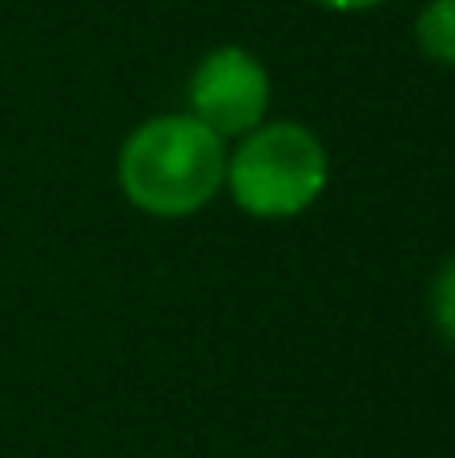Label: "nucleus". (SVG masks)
Segmentation results:
<instances>
[{
	"mask_svg": "<svg viewBox=\"0 0 455 458\" xmlns=\"http://www.w3.org/2000/svg\"><path fill=\"white\" fill-rule=\"evenodd\" d=\"M331 177L327 145L298 121H262L238 141L226 185L250 217H295L319 201Z\"/></svg>",
	"mask_w": 455,
	"mask_h": 458,
	"instance_id": "obj_2",
	"label": "nucleus"
},
{
	"mask_svg": "<svg viewBox=\"0 0 455 458\" xmlns=\"http://www.w3.org/2000/svg\"><path fill=\"white\" fill-rule=\"evenodd\" d=\"M270 109V72L238 45L214 48L190 77V117L214 129L222 141L254 133Z\"/></svg>",
	"mask_w": 455,
	"mask_h": 458,
	"instance_id": "obj_3",
	"label": "nucleus"
},
{
	"mask_svg": "<svg viewBox=\"0 0 455 458\" xmlns=\"http://www.w3.org/2000/svg\"><path fill=\"white\" fill-rule=\"evenodd\" d=\"M226 141L190 113L150 117L117 157L121 193L150 217H190L226 185Z\"/></svg>",
	"mask_w": 455,
	"mask_h": 458,
	"instance_id": "obj_1",
	"label": "nucleus"
},
{
	"mask_svg": "<svg viewBox=\"0 0 455 458\" xmlns=\"http://www.w3.org/2000/svg\"><path fill=\"white\" fill-rule=\"evenodd\" d=\"M327 8H339V13H367V8H379L383 0H319Z\"/></svg>",
	"mask_w": 455,
	"mask_h": 458,
	"instance_id": "obj_6",
	"label": "nucleus"
},
{
	"mask_svg": "<svg viewBox=\"0 0 455 458\" xmlns=\"http://www.w3.org/2000/svg\"><path fill=\"white\" fill-rule=\"evenodd\" d=\"M416 40L427 61L455 69V0H432L416 21Z\"/></svg>",
	"mask_w": 455,
	"mask_h": 458,
	"instance_id": "obj_4",
	"label": "nucleus"
},
{
	"mask_svg": "<svg viewBox=\"0 0 455 458\" xmlns=\"http://www.w3.org/2000/svg\"><path fill=\"white\" fill-rule=\"evenodd\" d=\"M432 322L455 346V258L443 261V269L432 282Z\"/></svg>",
	"mask_w": 455,
	"mask_h": 458,
	"instance_id": "obj_5",
	"label": "nucleus"
}]
</instances>
